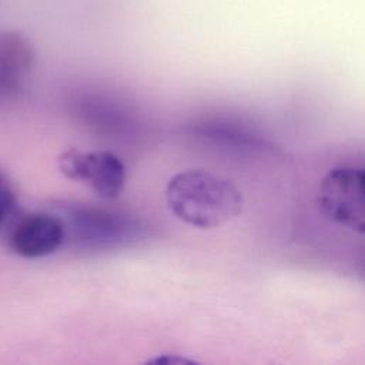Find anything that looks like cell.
<instances>
[{
    "mask_svg": "<svg viewBox=\"0 0 365 365\" xmlns=\"http://www.w3.org/2000/svg\"><path fill=\"white\" fill-rule=\"evenodd\" d=\"M317 202L335 224L365 234V168L336 167L321 180Z\"/></svg>",
    "mask_w": 365,
    "mask_h": 365,
    "instance_id": "obj_3",
    "label": "cell"
},
{
    "mask_svg": "<svg viewBox=\"0 0 365 365\" xmlns=\"http://www.w3.org/2000/svg\"><path fill=\"white\" fill-rule=\"evenodd\" d=\"M66 241L81 250H103L130 241L138 227L125 215L90 205H63Z\"/></svg>",
    "mask_w": 365,
    "mask_h": 365,
    "instance_id": "obj_2",
    "label": "cell"
},
{
    "mask_svg": "<svg viewBox=\"0 0 365 365\" xmlns=\"http://www.w3.org/2000/svg\"><path fill=\"white\" fill-rule=\"evenodd\" d=\"M16 212V191L9 177L0 170V230Z\"/></svg>",
    "mask_w": 365,
    "mask_h": 365,
    "instance_id": "obj_7",
    "label": "cell"
},
{
    "mask_svg": "<svg viewBox=\"0 0 365 365\" xmlns=\"http://www.w3.org/2000/svg\"><path fill=\"white\" fill-rule=\"evenodd\" d=\"M60 171L70 180L86 184L98 198H117L125 184V165L110 151L83 153L70 148L60 155Z\"/></svg>",
    "mask_w": 365,
    "mask_h": 365,
    "instance_id": "obj_4",
    "label": "cell"
},
{
    "mask_svg": "<svg viewBox=\"0 0 365 365\" xmlns=\"http://www.w3.org/2000/svg\"><path fill=\"white\" fill-rule=\"evenodd\" d=\"M34 58V47L24 34L14 30L0 31V103L23 91Z\"/></svg>",
    "mask_w": 365,
    "mask_h": 365,
    "instance_id": "obj_6",
    "label": "cell"
},
{
    "mask_svg": "<svg viewBox=\"0 0 365 365\" xmlns=\"http://www.w3.org/2000/svg\"><path fill=\"white\" fill-rule=\"evenodd\" d=\"M7 242L9 248L23 258L47 257L66 242L64 222L58 214H20L11 222Z\"/></svg>",
    "mask_w": 365,
    "mask_h": 365,
    "instance_id": "obj_5",
    "label": "cell"
},
{
    "mask_svg": "<svg viewBox=\"0 0 365 365\" xmlns=\"http://www.w3.org/2000/svg\"><path fill=\"white\" fill-rule=\"evenodd\" d=\"M165 201L178 220L204 230L231 221L244 207L241 191L230 180L205 170L173 175L165 187Z\"/></svg>",
    "mask_w": 365,
    "mask_h": 365,
    "instance_id": "obj_1",
    "label": "cell"
}]
</instances>
